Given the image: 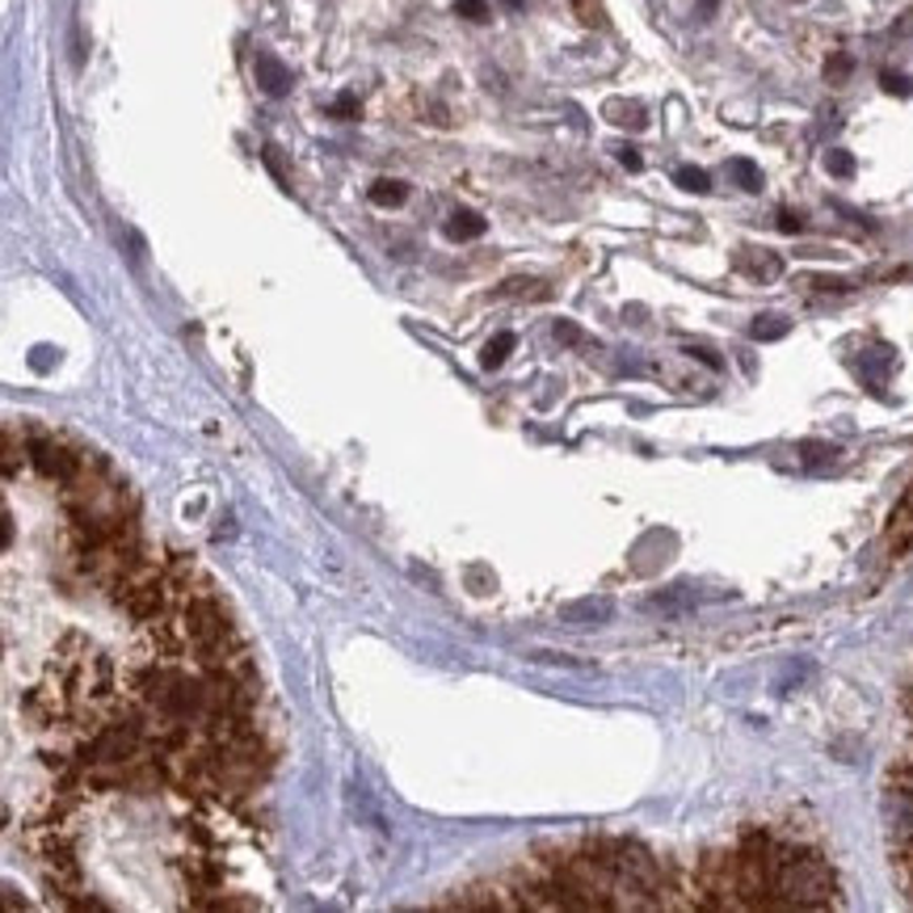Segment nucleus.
<instances>
[{
  "mask_svg": "<svg viewBox=\"0 0 913 913\" xmlns=\"http://www.w3.org/2000/svg\"><path fill=\"white\" fill-rule=\"evenodd\" d=\"M775 892L779 905H796V910H821L833 905V871L817 855H800V851H779L775 855Z\"/></svg>",
  "mask_w": 913,
  "mask_h": 913,
  "instance_id": "f257e3e1",
  "label": "nucleus"
},
{
  "mask_svg": "<svg viewBox=\"0 0 913 913\" xmlns=\"http://www.w3.org/2000/svg\"><path fill=\"white\" fill-rule=\"evenodd\" d=\"M888 837L901 859H913V791H888L885 800Z\"/></svg>",
  "mask_w": 913,
  "mask_h": 913,
  "instance_id": "f03ea898",
  "label": "nucleus"
},
{
  "mask_svg": "<svg viewBox=\"0 0 913 913\" xmlns=\"http://www.w3.org/2000/svg\"><path fill=\"white\" fill-rule=\"evenodd\" d=\"M30 459H34V467H38L47 481H59V484L81 467V455L68 451V447L55 442V438H34V442H30Z\"/></svg>",
  "mask_w": 913,
  "mask_h": 913,
  "instance_id": "7ed1b4c3",
  "label": "nucleus"
},
{
  "mask_svg": "<svg viewBox=\"0 0 913 913\" xmlns=\"http://www.w3.org/2000/svg\"><path fill=\"white\" fill-rule=\"evenodd\" d=\"M611 611L615 606L606 598H581V602H568L560 611V623H568V627H602L611 619Z\"/></svg>",
  "mask_w": 913,
  "mask_h": 913,
  "instance_id": "20e7f679",
  "label": "nucleus"
},
{
  "mask_svg": "<svg viewBox=\"0 0 913 913\" xmlns=\"http://www.w3.org/2000/svg\"><path fill=\"white\" fill-rule=\"evenodd\" d=\"M253 72H257V84H262V93H269V97H287L291 93V72L274 59V55H257L253 59Z\"/></svg>",
  "mask_w": 913,
  "mask_h": 913,
  "instance_id": "39448f33",
  "label": "nucleus"
},
{
  "mask_svg": "<svg viewBox=\"0 0 913 913\" xmlns=\"http://www.w3.org/2000/svg\"><path fill=\"white\" fill-rule=\"evenodd\" d=\"M484 232H488V223L476 211H455V216L447 219V236L451 241H481Z\"/></svg>",
  "mask_w": 913,
  "mask_h": 913,
  "instance_id": "423d86ee",
  "label": "nucleus"
},
{
  "mask_svg": "<svg viewBox=\"0 0 913 913\" xmlns=\"http://www.w3.org/2000/svg\"><path fill=\"white\" fill-rule=\"evenodd\" d=\"M404 198H408V186H404V182L379 177L375 186H371V203H375V207H401Z\"/></svg>",
  "mask_w": 913,
  "mask_h": 913,
  "instance_id": "0eeeda50",
  "label": "nucleus"
},
{
  "mask_svg": "<svg viewBox=\"0 0 913 913\" xmlns=\"http://www.w3.org/2000/svg\"><path fill=\"white\" fill-rule=\"evenodd\" d=\"M510 349H513V333H497L488 346H484V354H481V367L484 371H497L506 358H510Z\"/></svg>",
  "mask_w": 913,
  "mask_h": 913,
  "instance_id": "6e6552de",
  "label": "nucleus"
},
{
  "mask_svg": "<svg viewBox=\"0 0 913 913\" xmlns=\"http://www.w3.org/2000/svg\"><path fill=\"white\" fill-rule=\"evenodd\" d=\"M606 118H611V123H619V127H632V131H640V127L648 123L645 109L632 106V102H611V106H606Z\"/></svg>",
  "mask_w": 913,
  "mask_h": 913,
  "instance_id": "1a4fd4ad",
  "label": "nucleus"
},
{
  "mask_svg": "<svg viewBox=\"0 0 913 913\" xmlns=\"http://www.w3.org/2000/svg\"><path fill=\"white\" fill-rule=\"evenodd\" d=\"M728 173H732V182H737V186L750 189V194L762 189V169H758L753 161H732L728 164Z\"/></svg>",
  "mask_w": 913,
  "mask_h": 913,
  "instance_id": "9d476101",
  "label": "nucleus"
},
{
  "mask_svg": "<svg viewBox=\"0 0 913 913\" xmlns=\"http://www.w3.org/2000/svg\"><path fill=\"white\" fill-rule=\"evenodd\" d=\"M787 328H791V324L783 321V316H758V321H753V342H779V337H787Z\"/></svg>",
  "mask_w": 913,
  "mask_h": 913,
  "instance_id": "9b49d317",
  "label": "nucleus"
},
{
  "mask_svg": "<svg viewBox=\"0 0 913 913\" xmlns=\"http://www.w3.org/2000/svg\"><path fill=\"white\" fill-rule=\"evenodd\" d=\"M673 182L682 189H691V194H707V189H712V177H707L703 169H695V164H682V169L673 173Z\"/></svg>",
  "mask_w": 913,
  "mask_h": 913,
  "instance_id": "f8f14e48",
  "label": "nucleus"
},
{
  "mask_svg": "<svg viewBox=\"0 0 913 913\" xmlns=\"http://www.w3.org/2000/svg\"><path fill=\"white\" fill-rule=\"evenodd\" d=\"M800 455H805V467H825V463L837 459V447H830V442H805Z\"/></svg>",
  "mask_w": 913,
  "mask_h": 913,
  "instance_id": "ddd939ff",
  "label": "nucleus"
},
{
  "mask_svg": "<svg viewBox=\"0 0 913 913\" xmlns=\"http://www.w3.org/2000/svg\"><path fill=\"white\" fill-rule=\"evenodd\" d=\"M746 269H750L753 278H779L783 262L771 257V253H762V257H746Z\"/></svg>",
  "mask_w": 913,
  "mask_h": 913,
  "instance_id": "4468645a",
  "label": "nucleus"
},
{
  "mask_svg": "<svg viewBox=\"0 0 913 913\" xmlns=\"http://www.w3.org/2000/svg\"><path fill=\"white\" fill-rule=\"evenodd\" d=\"M825 169H830L833 177H855V157L842 152V148H833L830 157H825Z\"/></svg>",
  "mask_w": 913,
  "mask_h": 913,
  "instance_id": "2eb2a0df",
  "label": "nucleus"
},
{
  "mask_svg": "<svg viewBox=\"0 0 913 913\" xmlns=\"http://www.w3.org/2000/svg\"><path fill=\"white\" fill-rule=\"evenodd\" d=\"M573 9L586 26H602V0H573Z\"/></svg>",
  "mask_w": 913,
  "mask_h": 913,
  "instance_id": "dca6fc26",
  "label": "nucleus"
},
{
  "mask_svg": "<svg viewBox=\"0 0 913 913\" xmlns=\"http://www.w3.org/2000/svg\"><path fill=\"white\" fill-rule=\"evenodd\" d=\"M455 13L467 22H488V4L484 0H455Z\"/></svg>",
  "mask_w": 913,
  "mask_h": 913,
  "instance_id": "f3484780",
  "label": "nucleus"
},
{
  "mask_svg": "<svg viewBox=\"0 0 913 913\" xmlns=\"http://www.w3.org/2000/svg\"><path fill=\"white\" fill-rule=\"evenodd\" d=\"M880 84H885V93H897V97H913V81H910V77H901V72H885V77H880Z\"/></svg>",
  "mask_w": 913,
  "mask_h": 913,
  "instance_id": "a211bd4d",
  "label": "nucleus"
},
{
  "mask_svg": "<svg viewBox=\"0 0 913 913\" xmlns=\"http://www.w3.org/2000/svg\"><path fill=\"white\" fill-rule=\"evenodd\" d=\"M262 157H266L269 173H274V177H278V186H287V169H282V157H278V148H266V152H262Z\"/></svg>",
  "mask_w": 913,
  "mask_h": 913,
  "instance_id": "6ab92c4d",
  "label": "nucleus"
},
{
  "mask_svg": "<svg viewBox=\"0 0 913 913\" xmlns=\"http://www.w3.org/2000/svg\"><path fill=\"white\" fill-rule=\"evenodd\" d=\"M846 72H851V59H846V55L830 59V68H825V77H830V81H846Z\"/></svg>",
  "mask_w": 913,
  "mask_h": 913,
  "instance_id": "aec40b11",
  "label": "nucleus"
},
{
  "mask_svg": "<svg viewBox=\"0 0 913 913\" xmlns=\"http://www.w3.org/2000/svg\"><path fill=\"white\" fill-rule=\"evenodd\" d=\"M619 164H623V169H632V173H640V169H645V161H640V152H636V148H619Z\"/></svg>",
  "mask_w": 913,
  "mask_h": 913,
  "instance_id": "412c9836",
  "label": "nucleus"
},
{
  "mask_svg": "<svg viewBox=\"0 0 913 913\" xmlns=\"http://www.w3.org/2000/svg\"><path fill=\"white\" fill-rule=\"evenodd\" d=\"M333 114H337V118H354V114H358V102H354V97H337V106H333Z\"/></svg>",
  "mask_w": 913,
  "mask_h": 913,
  "instance_id": "4be33fe9",
  "label": "nucleus"
},
{
  "mask_svg": "<svg viewBox=\"0 0 913 913\" xmlns=\"http://www.w3.org/2000/svg\"><path fill=\"white\" fill-rule=\"evenodd\" d=\"M686 354H691V358H698V362H707L712 371H720V358H716L712 349H686Z\"/></svg>",
  "mask_w": 913,
  "mask_h": 913,
  "instance_id": "5701e85b",
  "label": "nucleus"
},
{
  "mask_svg": "<svg viewBox=\"0 0 913 913\" xmlns=\"http://www.w3.org/2000/svg\"><path fill=\"white\" fill-rule=\"evenodd\" d=\"M556 337H560V342H577V337H581V333H577V324L560 321V324H556Z\"/></svg>",
  "mask_w": 913,
  "mask_h": 913,
  "instance_id": "b1692460",
  "label": "nucleus"
},
{
  "mask_svg": "<svg viewBox=\"0 0 913 913\" xmlns=\"http://www.w3.org/2000/svg\"><path fill=\"white\" fill-rule=\"evenodd\" d=\"M779 228H783V232H800V216H791V211H783V216H779Z\"/></svg>",
  "mask_w": 913,
  "mask_h": 913,
  "instance_id": "393cba45",
  "label": "nucleus"
},
{
  "mask_svg": "<svg viewBox=\"0 0 913 913\" xmlns=\"http://www.w3.org/2000/svg\"><path fill=\"white\" fill-rule=\"evenodd\" d=\"M698 9H703V13H716V0H703Z\"/></svg>",
  "mask_w": 913,
  "mask_h": 913,
  "instance_id": "a878e982",
  "label": "nucleus"
},
{
  "mask_svg": "<svg viewBox=\"0 0 913 913\" xmlns=\"http://www.w3.org/2000/svg\"><path fill=\"white\" fill-rule=\"evenodd\" d=\"M506 4H513V9H518V4H522V0H506Z\"/></svg>",
  "mask_w": 913,
  "mask_h": 913,
  "instance_id": "bb28decb",
  "label": "nucleus"
}]
</instances>
